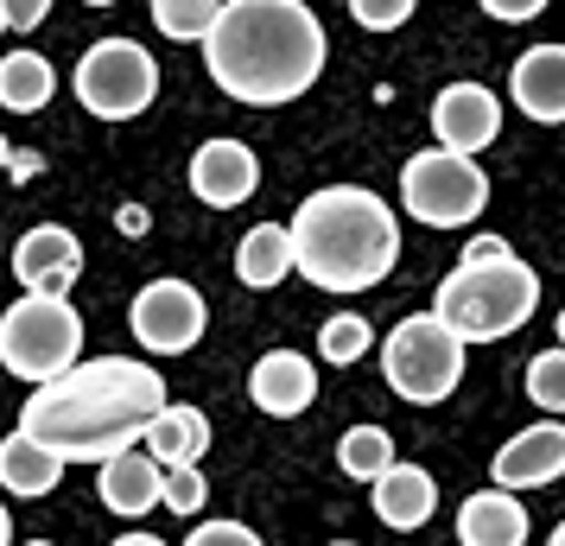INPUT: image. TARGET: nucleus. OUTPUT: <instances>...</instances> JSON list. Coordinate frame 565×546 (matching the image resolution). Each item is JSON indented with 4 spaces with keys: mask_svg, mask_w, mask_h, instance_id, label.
I'll list each match as a JSON object with an SVG mask.
<instances>
[{
    "mask_svg": "<svg viewBox=\"0 0 565 546\" xmlns=\"http://www.w3.org/2000/svg\"><path fill=\"white\" fill-rule=\"evenodd\" d=\"M83 274V242L57 223H39L13 242V280L26 292H52V299H71Z\"/></svg>",
    "mask_w": 565,
    "mask_h": 546,
    "instance_id": "9b49d317",
    "label": "nucleus"
},
{
    "mask_svg": "<svg viewBox=\"0 0 565 546\" xmlns=\"http://www.w3.org/2000/svg\"><path fill=\"white\" fill-rule=\"evenodd\" d=\"M0 32H7V13H0Z\"/></svg>",
    "mask_w": 565,
    "mask_h": 546,
    "instance_id": "79ce46f5",
    "label": "nucleus"
},
{
    "mask_svg": "<svg viewBox=\"0 0 565 546\" xmlns=\"http://www.w3.org/2000/svg\"><path fill=\"white\" fill-rule=\"evenodd\" d=\"M489 20H502V26H527V20H540V7L546 0H477Z\"/></svg>",
    "mask_w": 565,
    "mask_h": 546,
    "instance_id": "7c9ffc66",
    "label": "nucleus"
},
{
    "mask_svg": "<svg viewBox=\"0 0 565 546\" xmlns=\"http://www.w3.org/2000/svg\"><path fill=\"white\" fill-rule=\"evenodd\" d=\"M546 546H565V521H559V527H553V540H546Z\"/></svg>",
    "mask_w": 565,
    "mask_h": 546,
    "instance_id": "c9c22d12",
    "label": "nucleus"
},
{
    "mask_svg": "<svg viewBox=\"0 0 565 546\" xmlns=\"http://www.w3.org/2000/svg\"><path fill=\"white\" fill-rule=\"evenodd\" d=\"M331 546H356V540H331Z\"/></svg>",
    "mask_w": 565,
    "mask_h": 546,
    "instance_id": "a19ab883",
    "label": "nucleus"
},
{
    "mask_svg": "<svg viewBox=\"0 0 565 546\" xmlns=\"http://www.w3.org/2000/svg\"><path fill=\"white\" fill-rule=\"evenodd\" d=\"M369 350H375V324H369V318L337 312V318H324V324H318V356H324V363L350 368V363H362Z\"/></svg>",
    "mask_w": 565,
    "mask_h": 546,
    "instance_id": "b1692460",
    "label": "nucleus"
},
{
    "mask_svg": "<svg viewBox=\"0 0 565 546\" xmlns=\"http://www.w3.org/2000/svg\"><path fill=\"white\" fill-rule=\"evenodd\" d=\"M52 96H57L52 57H39V52L0 57V108L7 115H39V108H52Z\"/></svg>",
    "mask_w": 565,
    "mask_h": 546,
    "instance_id": "4be33fe9",
    "label": "nucleus"
},
{
    "mask_svg": "<svg viewBox=\"0 0 565 546\" xmlns=\"http://www.w3.org/2000/svg\"><path fill=\"white\" fill-rule=\"evenodd\" d=\"M509 96H514V108H521L527 121L559 128L565 121V45H534V52L514 57Z\"/></svg>",
    "mask_w": 565,
    "mask_h": 546,
    "instance_id": "2eb2a0df",
    "label": "nucleus"
},
{
    "mask_svg": "<svg viewBox=\"0 0 565 546\" xmlns=\"http://www.w3.org/2000/svg\"><path fill=\"white\" fill-rule=\"evenodd\" d=\"M401 204L426 229H463V223H477L489 210V172L477 159L445 153V147L413 153L401 165Z\"/></svg>",
    "mask_w": 565,
    "mask_h": 546,
    "instance_id": "0eeeda50",
    "label": "nucleus"
},
{
    "mask_svg": "<svg viewBox=\"0 0 565 546\" xmlns=\"http://www.w3.org/2000/svg\"><path fill=\"white\" fill-rule=\"evenodd\" d=\"M433 133H438L445 153H463V159H477L483 147H495V133H502L495 89H483V83H445L433 96Z\"/></svg>",
    "mask_w": 565,
    "mask_h": 546,
    "instance_id": "9d476101",
    "label": "nucleus"
},
{
    "mask_svg": "<svg viewBox=\"0 0 565 546\" xmlns=\"http://www.w3.org/2000/svg\"><path fill=\"white\" fill-rule=\"evenodd\" d=\"M0 13H7V32H32L52 20V0H0Z\"/></svg>",
    "mask_w": 565,
    "mask_h": 546,
    "instance_id": "c756f323",
    "label": "nucleus"
},
{
    "mask_svg": "<svg viewBox=\"0 0 565 546\" xmlns=\"http://www.w3.org/2000/svg\"><path fill=\"white\" fill-rule=\"evenodd\" d=\"M559 350H565V312H559Z\"/></svg>",
    "mask_w": 565,
    "mask_h": 546,
    "instance_id": "58836bf2",
    "label": "nucleus"
},
{
    "mask_svg": "<svg viewBox=\"0 0 565 546\" xmlns=\"http://www.w3.org/2000/svg\"><path fill=\"white\" fill-rule=\"evenodd\" d=\"M489 477H495V490H509V495L559 483L565 477V426L559 419H540V426H527V432H514V439L495 451Z\"/></svg>",
    "mask_w": 565,
    "mask_h": 546,
    "instance_id": "f8f14e48",
    "label": "nucleus"
},
{
    "mask_svg": "<svg viewBox=\"0 0 565 546\" xmlns=\"http://www.w3.org/2000/svg\"><path fill=\"white\" fill-rule=\"evenodd\" d=\"M20 546H52V540H20Z\"/></svg>",
    "mask_w": 565,
    "mask_h": 546,
    "instance_id": "ea45409f",
    "label": "nucleus"
},
{
    "mask_svg": "<svg viewBox=\"0 0 565 546\" xmlns=\"http://www.w3.org/2000/svg\"><path fill=\"white\" fill-rule=\"evenodd\" d=\"M7 165H13V179H20V184H26L32 172H39V159H32V153H13V159H7Z\"/></svg>",
    "mask_w": 565,
    "mask_h": 546,
    "instance_id": "473e14b6",
    "label": "nucleus"
},
{
    "mask_svg": "<svg viewBox=\"0 0 565 546\" xmlns=\"http://www.w3.org/2000/svg\"><path fill=\"white\" fill-rule=\"evenodd\" d=\"M521 375H527V400L540 414H565V350H540Z\"/></svg>",
    "mask_w": 565,
    "mask_h": 546,
    "instance_id": "bb28decb",
    "label": "nucleus"
},
{
    "mask_svg": "<svg viewBox=\"0 0 565 546\" xmlns=\"http://www.w3.org/2000/svg\"><path fill=\"white\" fill-rule=\"evenodd\" d=\"M57 483H64V458H57V451H45L32 432H7V439H0V490L7 495L39 502V495H52Z\"/></svg>",
    "mask_w": 565,
    "mask_h": 546,
    "instance_id": "6ab92c4d",
    "label": "nucleus"
},
{
    "mask_svg": "<svg viewBox=\"0 0 565 546\" xmlns=\"http://www.w3.org/2000/svg\"><path fill=\"white\" fill-rule=\"evenodd\" d=\"M0 546H13V515H7V502H0Z\"/></svg>",
    "mask_w": 565,
    "mask_h": 546,
    "instance_id": "f704fd0d",
    "label": "nucleus"
},
{
    "mask_svg": "<svg viewBox=\"0 0 565 546\" xmlns=\"http://www.w3.org/2000/svg\"><path fill=\"white\" fill-rule=\"evenodd\" d=\"M463 350L470 343H458L451 324H438L433 312H413L382 338V375L407 407H438L463 382Z\"/></svg>",
    "mask_w": 565,
    "mask_h": 546,
    "instance_id": "423d86ee",
    "label": "nucleus"
},
{
    "mask_svg": "<svg viewBox=\"0 0 565 546\" xmlns=\"http://www.w3.org/2000/svg\"><path fill=\"white\" fill-rule=\"evenodd\" d=\"M147 451H153V464H204L210 451V419L204 407H184V400H166L147 426Z\"/></svg>",
    "mask_w": 565,
    "mask_h": 546,
    "instance_id": "aec40b11",
    "label": "nucleus"
},
{
    "mask_svg": "<svg viewBox=\"0 0 565 546\" xmlns=\"http://www.w3.org/2000/svg\"><path fill=\"white\" fill-rule=\"evenodd\" d=\"M387 464H394V439H387V426H350V432L337 439V470H343V477L375 483Z\"/></svg>",
    "mask_w": 565,
    "mask_h": 546,
    "instance_id": "5701e85b",
    "label": "nucleus"
},
{
    "mask_svg": "<svg viewBox=\"0 0 565 546\" xmlns=\"http://www.w3.org/2000/svg\"><path fill=\"white\" fill-rule=\"evenodd\" d=\"M458 546H527V508L509 490H477L458 502Z\"/></svg>",
    "mask_w": 565,
    "mask_h": 546,
    "instance_id": "a211bd4d",
    "label": "nucleus"
},
{
    "mask_svg": "<svg viewBox=\"0 0 565 546\" xmlns=\"http://www.w3.org/2000/svg\"><path fill=\"white\" fill-rule=\"evenodd\" d=\"M71 363H83V312L52 292H20L0 312V368L39 388Z\"/></svg>",
    "mask_w": 565,
    "mask_h": 546,
    "instance_id": "39448f33",
    "label": "nucleus"
},
{
    "mask_svg": "<svg viewBox=\"0 0 565 546\" xmlns=\"http://www.w3.org/2000/svg\"><path fill=\"white\" fill-rule=\"evenodd\" d=\"M108 546H166L159 534H121V540H108Z\"/></svg>",
    "mask_w": 565,
    "mask_h": 546,
    "instance_id": "72a5a7b5",
    "label": "nucleus"
},
{
    "mask_svg": "<svg viewBox=\"0 0 565 546\" xmlns=\"http://www.w3.org/2000/svg\"><path fill=\"white\" fill-rule=\"evenodd\" d=\"M96 470H103V477H96V495H103L108 515L140 521V515H153V508H159V470H166V464H153V451H147V445H128V451L103 458Z\"/></svg>",
    "mask_w": 565,
    "mask_h": 546,
    "instance_id": "dca6fc26",
    "label": "nucleus"
},
{
    "mask_svg": "<svg viewBox=\"0 0 565 546\" xmlns=\"http://www.w3.org/2000/svg\"><path fill=\"white\" fill-rule=\"evenodd\" d=\"M324 20L306 0H223L204 32L210 83L248 108H286L324 77Z\"/></svg>",
    "mask_w": 565,
    "mask_h": 546,
    "instance_id": "f03ea898",
    "label": "nucleus"
},
{
    "mask_svg": "<svg viewBox=\"0 0 565 546\" xmlns=\"http://www.w3.org/2000/svg\"><path fill=\"white\" fill-rule=\"evenodd\" d=\"M292 274H306L324 292H369L382 287L401 260V223L369 184H324L286 223Z\"/></svg>",
    "mask_w": 565,
    "mask_h": 546,
    "instance_id": "7ed1b4c3",
    "label": "nucleus"
},
{
    "mask_svg": "<svg viewBox=\"0 0 565 546\" xmlns=\"http://www.w3.org/2000/svg\"><path fill=\"white\" fill-rule=\"evenodd\" d=\"M83 7H115V0H83Z\"/></svg>",
    "mask_w": 565,
    "mask_h": 546,
    "instance_id": "4c0bfd02",
    "label": "nucleus"
},
{
    "mask_svg": "<svg viewBox=\"0 0 565 546\" xmlns=\"http://www.w3.org/2000/svg\"><path fill=\"white\" fill-rule=\"evenodd\" d=\"M248 400L267 419H299L318 400V368H311V356L306 350H267L248 368Z\"/></svg>",
    "mask_w": 565,
    "mask_h": 546,
    "instance_id": "4468645a",
    "label": "nucleus"
},
{
    "mask_svg": "<svg viewBox=\"0 0 565 546\" xmlns=\"http://www.w3.org/2000/svg\"><path fill=\"white\" fill-rule=\"evenodd\" d=\"M255 184H260V159L248 140H204L198 153H191V191H198V204L210 210H235V204H248L255 197Z\"/></svg>",
    "mask_w": 565,
    "mask_h": 546,
    "instance_id": "ddd939ff",
    "label": "nucleus"
},
{
    "mask_svg": "<svg viewBox=\"0 0 565 546\" xmlns=\"http://www.w3.org/2000/svg\"><path fill=\"white\" fill-rule=\"evenodd\" d=\"M216 7H223V0H153V26L166 32L172 45H204Z\"/></svg>",
    "mask_w": 565,
    "mask_h": 546,
    "instance_id": "393cba45",
    "label": "nucleus"
},
{
    "mask_svg": "<svg viewBox=\"0 0 565 546\" xmlns=\"http://www.w3.org/2000/svg\"><path fill=\"white\" fill-rule=\"evenodd\" d=\"M184 546H267L255 527H242V521H204V527H191Z\"/></svg>",
    "mask_w": 565,
    "mask_h": 546,
    "instance_id": "c85d7f7f",
    "label": "nucleus"
},
{
    "mask_svg": "<svg viewBox=\"0 0 565 546\" xmlns=\"http://www.w3.org/2000/svg\"><path fill=\"white\" fill-rule=\"evenodd\" d=\"M166 375L134 356H89L64 375L39 382L20 407V432L57 451L64 464H103L115 451L147 439L153 414L166 407Z\"/></svg>",
    "mask_w": 565,
    "mask_h": 546,
    "instance_id": "f257e3e1",
    "label": "nucleus"
},
{
    "mask_svg": "<svg viewBox=\"0 0 565 546\" xmlns=\"http://www.w3.org/2000/svg\"><path fill=\"white\" fill-rule=\"evenodd\" d=\"M204 324H210V306L191 280H153V287L134 292V306H128L134 343L153 350V356H184V350H198Z\"/></svg>",
    "mask_w": 565,
    "mask_h": 546,
    "instance_id": "1a4fd4ad",
    "label": "nucleus"
},
{
    "mask_svg": "<svg viewBox=\"0 0 565 546\" xmlns=\"http://www.w3.org/2000/svg\"><path fill=\"white\" fill-rule=\"evenodd\" d=\"M375 490V515H382V527H394V534H413V527H426L438 508V483H433V470L426 464H394L369 483Z\"/></svg>",
    "mask_w": 565,
    "mask_h": 546,
    "instance_id": "f3484780",
    "label": "nucleus"
},
{
    "mask_svg": "<svg viewBox=\"0 0 565 546\" xmlns=\"http://www.w3.org/2000/svg\"><path fill=\"white\" fill-rule=\"evenodd\" d=\"M502 255H514L502 235H470V242H463V260H502Z\"/></svg>",
    "mask_w": 565,
    "mask_h": 546,
    "instance_id": "2f4dec72",
    "label": "nucleus"
},
{
    "mask_svg": "<svg viewBox=\"0 0 565 546\" xmlns=\"http://www.w3.org/2000/svg\"><path fill=\"white\" fill-rule=\"evenodd\" d=\"M292 274V242H286V223H255V229L235 242V280L255 292H274Z\"/></svg>",
    "mask_w": 565,
    "mask_h": 546,
    "instance_id": "412c9836",
    "label": "nucleus"
},
{
    "mask_svg": "<svg viewBox=\"0 0 565 546\" xmlns=\"http://www.w3.org/2000/svg\"><path fill=\"white\" fill-rule=\"evenodd\" d=\"M540 306V274L527 260H458V274H445L433 292V318L451 324L458 343H502L514 338Z\"/></svg>",
    "mask_w": 565,
    "mask_h": 546,
    "instance_id": "20e7f679",
    "label": "nucleus"
},
{
    "mask_svg": "<svg viewBox=\"0 0 565 546\" xmlns=\"http://www.w3.org/2000/svg\"><path fill=\"white\" fill-rule=\"evenodd\" d=\"M7 159H13V147H7V133H0V165H7Z\"/></svg>",
    "mask_w": 565,
    "mask_h": 546,
    "instance_id": "e433bc0d",
    "label": "nucleus"
},
{
    "mask_svg": "<svg viewBox=\"0 0 565 546\" xmlns=\"http://www.w3.org/2000/svg\"><path fill=\"white\" fill-rule=\"evenodd\" d=\"M77 103L89 115H103V121H134V115H147L159 96V64L153 52L140 45V39H103V45H89L77 57Z\"/></svg>",
    "mask_w": 565,
    "mask_h": 546,
    "instance_id": "6e6552de",
    "label": "nucleus"
},
{
    "mask_svg": "<svg viewBox=\"0 0 565 546\" xmlns=\"http://www.w3.org/2000/svg\"><path fill=\"white\" fill-rule=\"evenodd\" d=\"M204 495H210L204 464H166L159 470V508H172V515H198Z\"/></svg>",
    "mask_w": 565,
    "mask_h": 546,
    "instance_id": "a878e982",
    "label": "nucleus"
},
{
    "mask_svg": "<svg viewBox=\"0 0 565 546\" xmlns=\"http://www.w3.org/2000/svg\"><path fill=\"white\" fill-rule=\"evenodd\" d=\"M413 7L419 0H350V20H356L362 32H394L413 20Z\"/></svg>",
    "mask_w": 565,
    "mask_h": 546,
    "instance_id": "cd10ccee",
    "label": "nucleus"
}]
</instances>
